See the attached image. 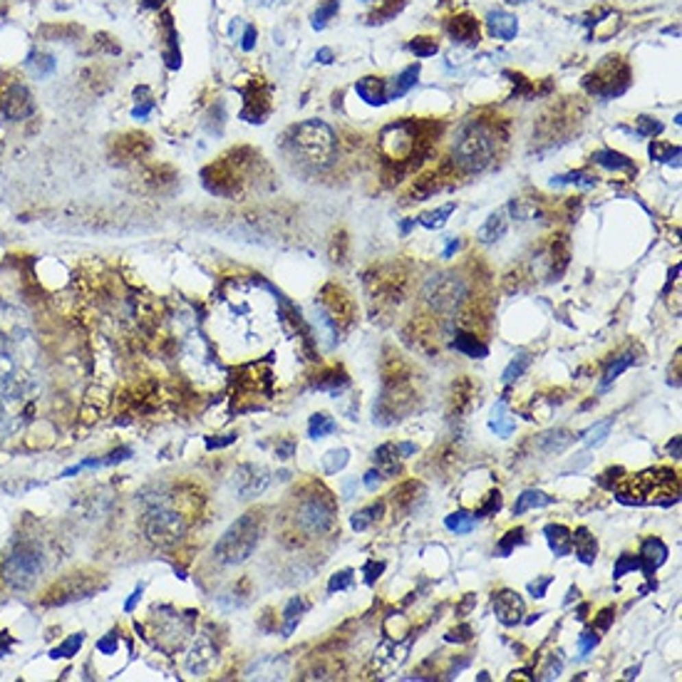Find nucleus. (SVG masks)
Listing matches in <instances>:
<instances>
[{"label": "nucleus", "mask_w": 682, "mask_h": 682, "mask_svg": "<svg viewBox=\"0 0 682 682\" xmlns=\"http://www.w3.org/2000/svg\"><path fill=\"white\" fill-rule=\"evenodd\" d=\"M677 491H680V479L670 469H648V472H640V474H631L625 476L616 489L618 499L625 501V504H637V507H645V504L668 507L663 496H668L675 504Z\"/></svg>", "instance_id": "obj_1"}, {"label": "nucleus", "mask_w": 682, "mask_h": 682, "mask_svg": "<svg viewBox=\"0 0 682 682\" xmlns=\"http://www.w3.org/2000/svg\"><path fill=\"white\" fill-rule=\"evenodd\" d=\"M260 536H263V516L258 511L243 513L214 546V559L221 565L243 563L258 548Z\"/></svg>", "instance_id": "obj_2"}, {"label": "nucleus", "mask_w": 682, "mask_h": 682, "mask_svg": "<svg viewBox=\"0 0 682 682\" xmlns=\"http://www.w3.org/2000/svg\"><path fill=\"white\" fill-rule=\"evenodd\" d=\"M494 151L496 139L491 130L479 122H472L459 132L452 156H454V164L464 174H476V171H484L491 164Z\"/></svg>", "instance_id": "obj_3"}, {"label": "nucleus", "mask_w": 682, "mask_h": 682, "mask_svg": "<svg viewBox=\"0 0 682 682\" xmlns=\"http://www.w3.org/2000/svg\"><path fill=\"white\" fill-rule=\"evenodd\" d=\"M293 147L303 156V162L313 164V167H330L335 154H338V139L332 134V130L320 119H308V122L295 127L293 134Z\"/></svg>", "instance_id": "obj_4"}, {"label": "nucleus", "mask_w": 682, "mask_h": 682, "mask_svg": "<svg viewBox=\"0 0 682 682\" xmlns=\"http://www.w3.org/2000/svg\"><path fill=\"white\" fill-rule=\"evenodd\" d=\"M42 571V551L33 544H20L3 561V581L13 591H25L38 581Z\"/></svg>", "instance_id": "obj_5"}, {"label": "nucleus", "mask_w": 682, "mask_h": 682, "mask_svg": "<svg viewBox=\"0 0 682 682\" xmlns=\"http://www.w3.org/2000/svg\"><path fill=\"white\" fill-rule=\"evenodd\" d=\"M295 524L306 533L323 536L335 526V504L325 491H313L298 501L295 509Z\"/></svg>", "instance_id": "obj_6"}, {"label": "nucleus", "mask_w": 682, "mask_h": 682, "mask_svg": "<svg viewBox=\"0 0 682 682\" xmlns=\"http://www.w3.org/2000/svg\"><path fill=\"white\" fill-rule=\"evenodd\" d=\"M427 306L437 313H454L456 308L464 303L467 298V283L456 276V273H437L427 280V286L422 291Z\"/></svg>", "instance_id": "obj_7"}, {"label": "nucleus", "mask_w": 682, "mask_h": 682, "mask_svg": "<svg viewBox=\"0 0 682 682\" xmlns=\"http://www.w3.org/2000/svg\"><path fill=\"white\" fill-rule=\"evenodd\" d=\"M142 526L147 539L156 546H174L182 539L186 531V521L179 511L164 507V504H154L149 511L144 513Z\"/></svg>", "instance_id": "obj_8"}, {"label": "nucleus", "mask_w": 682, "mask_h": 682, "mask_svg": "<svg viewBox=\"0 0 682 682\" xmlns=\"http://www.w3.org/2000/svg\"><path fill=\"white\" fill-rule=\"evenodd\" d=\"M417 130L412 122L390 124L380 136V149L390 162H407L417 151Z\"/></svg>", "instance_id": "obj_9"}, {"label": "nucleus", "mask_w": 682, "mask_h": 682, "mask_svg": "<svg viewBox=\"0 0 682 682\" xmlns=\"http://www.w3.org/2000/svg\"><path fill=\"white\" fill-rule=\"evenodd\" d=\"M268 481H271V476H268L266 467L243 464V467H239V472L234 476V487L241 499H256V496H260L266 491Z\"/></svg>", "instance_id": "obj_10"}, {"label": "nucleus", "mask_w": 682, "mask_h": 682, "mask_svg": "<svg viewBox=\"0 0 682 682\" xmlns=\"http://www.w3.org/2000/svg\"><path fill=\"white\" fill-rule=\"evenodd\" d=\"M494 616L501 625H507V628H513V625H519L524 620V611H526V605H524V598L519 596L516 591H499L494 593Z\"/></svg>", "instance_id": "obj_11"}, {"label": "nucleus", "mask_w": 682, "mask_h": 682, "mask_svg": "<svg viewBox=\"0 0 682 682\" xmlns=\"http://www.w3.org/2000/svg\"><path fill=\"white\" fill-rule=\"evenodd\" d=\"M216 657H219V648H216V643L208 635H202L199 640H196L194 648H191V653H188L186 668L191 670L194 675H204L206 670L214 668Z\"/></svg>", "instance_id": "obj_12"}, {"label": "nucleus", "mask_w": 682, "mask_h": 682, "mask_svg": "<svg viewBox=\"0 0 682 682\" xmlns=\"http://www.w3.org/2000/svg\"><path fill=\"white\" fill-rule=\"evenodd\" d=\"M637 559H640V571L650 579V576L668 561V546H665L660 539H655V536H653V539H645L643 546H640Z\"/></svg>", "instance_id": "obj_13"}, {"label": "nucleus", "mask_w": 682, "mask_h": 682, "mask_svg": "<svg viewBox=\"0 0 682 682\" xmlns=\"http://www.w3.org/2000/svg\"><path fill=\"white\" fill-rule=\"evenodd\" d=\"M571 546L576 548V556L583 565H591L596 563V556H598V541L596 536H591V531L585 526L576 528L571 531Z\"/></svg>", "instance_id": "obj_14"}, {"label": "nucleus", "mask_w": 682, "mask_h": 682, "mask_svg": "<svg viewBox=\"0 0 682 682\" xmlns=\"http://www.w3.org/2000/svg\"><path fill=\"white\" fill-rule=\"evenodd\" d=\"M544 536H546V544H548V548H551L559 559H563V556H571V551H573V546H571V531L563 526V524H548V526L544 528Z\"/></svg>", "instance_id": "obj_15"}, {"label": "nucleus", "mask_w": 682, "mask_h": 682, "mask_svg": "<svg viewBox=\"0 0 682 682\" xmlns=\"http://www.w3.org/2000/svg\"><path fill=\"white\" fill-rule=\"evenodd\" d=\"M487 25H489V33L499 40H513L516 38V30H519L516 18L504 13V10H491L487 18Z\"/></svg>", "instance_id": "obj_16"}, {"label": "nucleus", "mask_w": 682, "mask_h": 682, "mask_svg": "<svg viewBox=\"0 0 682 682\" xmlns=\"http://www.w3.org/2000/svg\"><path fill=\"white\" fill-rule=\"evenodd\" d=\"M507 228H509L507 211H504V208H499V211H494V214L487 219V223L479 228L476 239H479L481 243H494V241H499L501 236L507 234Z\"/></svg>", "instance_id": "obj_17"}, {"label": "nucleus", "mask_w": 682, "mask_h": 682, "mask_svg": "<svg viewBox=\"0 0 682 682\" xmlns=\"http://www.w3.org/2000/svg\"><path fill=\"white\" fill-rule=\"evenodd\" d=\"M355 92L360 95V99H365L367 104H385L387 102V82L377 77H363L355 85Z\"/></svg>", "instance_id": "obj_18"}, {"label": "nucleus", "mask_w": 682, "mask_h": 682, "mask_svg": "<svg viewBox=\"0 0 682 682\" xmlns=\"http://www.w3.org/2000/svg\"><path fill=\"white\" fill-rule=\"evenodd\" d=\"M553 501H556V496H548L546 491H539V489H526V491L516 499V504H513V516H521V513L531 511V509L551 507Z\"/></svg>", "instance_id": "obj_19"}, {"label": "nucleus", "mask_w": 682, "mask_h": 682, "mask_svg": "<svg viewBox=\"0 0 682 682\" xmlns=\"http://www.w3.org/2000/svg\"><path fill=\"white\" fill-rule=\"evenodd\" d=\"M375 467L382 476H397L400 474V454H397L395 444H382L375 452Z\"/></svg>", "instance_id": "obj_20"}, {"label": "nucleus", "mask_w": 682, "mask_h": 682, "mask_svg": "<svg viewBox=\"0 0 682 682\" xmlns=\"http://www.w3.org/2000/svg\"><path fill=\"white\" fill-rule=\"evenodd\" d=\"M449 35L459 42H476L479 40V25H476L474 18H469V15H459L454 18L452 23L447 25Z\"/></svg>", "instance_id": "obj_21"}, {"label": "nucleus", "mask_w": 682, "mask_h": 682, "mask_svg": "<svg viewBox=\"0 0 682 682\" xmlns=\"http://www.w3.org/2000/svg\"><path fill=\"white\" fill-rule=\"evenodd\" d=\"M593 162L600 164L603 169L608 171H635V164L633 159H628L625 154L620 151H613V149H600L593 154Z\"/></svg>", "instance_id": "obj_22"}, {"label": "nucleus", "mask_w": 682, "mask_h": 682, "mask_svg": "<svg viewBox=\"0 0 682 682\" xmlns=\"http://www.w3.org/2000/svg\"><path fill=\"white\" fill-rule=\"evenodd\" d=\"M576 437L568 432V429H556V432H548L539 439V447L544 449L546 454H561L565 449L571 447Z\"/></svg>", "instance_id": "obj_23"}, {"label": "nucleus", "mask_w": 682, "mask_h": 682, "mask_svg": "<svg viewBox=\"0 0 682 682\" xmlns=\"http://www.w3.org/2000/svg\"><path fill=\"white\" fill-rule=\"evenodd\" d=\"M417 77H419V65H412V67H407L400 77H395V82H387V102L407 95V92L417 85Z\"/></svg>", "instance_id": "obj_24"}, {"label": "nucleus", "mask_w": 682, "mask_h": 682, "mask_svg": "<svg viewBox=\"0 0 682 682\" xmlns=\"http://www.w3.org/2000/svg\"><path fill=\"white\" fill-rule=\"evenodd\" d=\"M454 338H456L454 340L456 352H464L467 358H487L489 355V348L481 343L476 335H469V332H464V330H456Z\"/></svg>", "instance_id": "obj_25"}, {"label": "nucleus", "mask_w": 682, "mask_h": 682, "mask_svg": "<svg viewBox=\"0 0 682 682\" xmlns=\"http://www.w3.org/2000/svg\"><path fill=\"white\" fill-rule=\"evenodd\" d=\"M491 432H496V437H509L516 427V419L507 412V402L501 400L494 409H491V419H489Z\"/></svg>", "instance_id": "obj_26"}, {"label": "nucleus", "mask_w": 682, "mask_h": 682, "mask_svg": "<svg viewBox=\"0 0 682 682\" xmlns=\"http://www.w3.org/2000/svg\"><path fill=\"white\" fill-rule=\"evenodd\" d=\"M382 511H385L382 501H377V504H370V507L360 509V511H355L350 516V526L355 528V531H365V528H370L375 521H380Z\"/></svg>", "instance_id": "obj_27"}, {"label": "nucleus", "mask_w": 682, "mask_h": 682, "mask_svg": "<svg viewBox=\"0 0 682 682\" xmlns=\"http://www.w3.org/2000/svg\"><path fill=\"white\" fill-rule=\"evenodd\" d=\"M308 611V603L303 598H293L291 603L286 605V611H283V635H291L300 623V616Z\"/></svg>", "instance_id": "obj_28"}, {"label": "nucleus", "mask_w": 682, "mask_h": 682, "mask_svg": "<svg viewBox=\"0 0 682 682\" xmlns=\"http://www.w3.org/2000/svg\"><path fill=\"white\" fill-rule=\"evenodd\" d=\"M332 432H338V424H335V419L330 415L318 412V415L310 417V422H308V437L310 439H323V437L332 435Z\"/></svg>", "instance_id": "obj_29"}, {"label": "nucleus", "mask_w": 682, "mask_h": 682, "mask_svg": "<svg viewBox=\"0 0 682 682\" xmlns=\"http://www.w3.org/2000/svg\"><path fill=\"white\" fill-rule=\"evenodd\" d=\"M635 360H637L635 352H623V355H618V358L613 360L611 365H608V370L603 372V380H600V385H603V387H608L611 382H616L618 377L623 375V372L628 370V367H631Z\"/></svg>", "instance_id": "obj_30"}, {"label": "nucleus", "mask_w": 682, "mask_h": 682, "mask_svg": "<svg viewBox=\"0 0 682 682\" xmlns=\"http://www.w3.org/2000/svg\"><path fill=\"white\" fill-rule=\"evenodd\" d=\"M444 526H447L452 533H459L461 536V533H469L476 526V516L469 511H454L444 519Z\"/></svg>", "instance_id": "obj_31"}, {"label": "nucleus", "mask_w": 682, "mask_h": 682, "mask_svg": "<svg viewBox=\"0 0 682 682\" xmlns=\"http://www.w3.org/2000/svg\"><path fill=\"white\" fill-rule=\"evenodd\" d=\"M611 427H613V417H608L605 422H600V424H596V427H591L588 432H583V439H585V444H588V449H596V447H600V444L608 439V435H611Z\"/></svg>", "instance_id": "obj_32"}, {"label": "nucleus", "mask_w": 682, "mask_h": 682, "mask_svg": "<svg viewBox=\"0 0 682 682\" xmlns=\"http://www.w3.org/2000/svg\"><path fill=\"white\" fill-rule=\"evenodd\" d=\"M454 204H447V206H442V208H437V211H427V214H422L417 221L422 223L424 228H442L444 223H447V219L452 216V211H454Z\"/></svg>", "instance_id": "obj_33"}, {"label": "nucleus", "mask_w": 682, "mask_h": 682, "mask_svg": "<svg viewBox=\"0 0 682 682\" xmlns=\"http://www.w3.org/2000/svg\"><path fill=\"white\" fill-rule=\"evenodd\" d=\"M350 461V452L348 449H332L323 456V469L325 474H338L340 469H345V464Z\"/></svg>", "instance_id": "obj_34"}, {"label": "nucleus", "mask_w": 682, "mask_h": 682, "mask_svg": "<svg viewBox=\"0 0 682 682\" xmlns=\"http://www.w3.org/2000/svg\"><path fill=\"white\" fill-rule=\"evenodd\" d=\"M338 10H340L338 0H325V3H320L315 15H313V27H315V30H323V27L328 25V20L338 13Z\"/></svg>", "instance_id": "obj_35"}, {"label": "nucleus", "mask_w": 682, "mask_h": 682, "mask_svg": "<svg viewBox=\"0 0 682 682\" xmlns=\"http://www.w3.org/2000/svg\"><path fill=\"white\" fill-rule=\"evenodd\" d=\"M524 533H526V531H524V528L516 526V528H511V531H509L507 536H504V539H501L499 548H496V553H499L501 559H504V556H509V553H511L513 548H516V546H521V544H524V541H526V539H524Z\"/></svg>", "instance_id": "obj_36"}, {"label": "nucleus", "mask_w": 682, "mask_h": 682, "mask_svg": "<svg viewBox=\"0 0 682 682\" xmlns=\"http://www.w3.org/2000/svg\"><path fill=\"white\" fill-rule=\"evenodd\" d=\"M553 184H576V186H583V188H593L598 184L596 176L585 174V171H573V174H565V176H556Z\"/></svg>", "instance_id": "obj_37"}, {"label": "nucleus", "mask_w": 682, "mask_h": 682, "mask_svg": "<svg viewBox=\"0 0 682 682\" xmlns=\"http://www.w3.org/2000/svg\"><path fill=\"white\" fill-rule=\"evenodd\" d=\"M531 365V355H519L516 360H511V365H509L507 370H504V382H513L516 377H521L524 372H526V367Z\"/></svg>", "instance_id": "obj_38"}, {"label": "nucleus", "mask_w": 682, "mask_h": 682, "mask_svg": "<svg viewBox=\"0 0 682 682\" xmlns=\"http://www.w3.org/2000/svg\"><path fill=\"white\" fill-rule=\"evenodd\" d=\"M628 571H640V559L637 556H631V553H623L618 559L616 568H613V579H623Z\"/></svg>", "instance_id": "obj_39"}, {"label": "nucleus", "mask_w": 682, "mask_h": 682, "mask_svg": "<svg viewBox=\"0 0 682 682\" xmlns=\"http://www.w3.org/2000/svg\"><path fill=\"white\" fill-rule=\"evenodd\" d=\"M409 50L415 52L417 58H432V55H437V40L415 38L412 42H409Z\"/></svg>", "instance_id": "obj_40"}, {"label": "nucleus", "mask_w": 682, "mask_h": 682, "mask_svg": "<svg viewBox=\"0 0 682 682\" xmlns=\"http://www.w3.org/2000/svg\"><path fill=\"white\" fill-rule=\"evenodd\" d=\"M355 581V573L350 568H345V571H338L335 576H330V583H328V593H335V591H348Z\"/></svg>", "instance_id": "obj_41"}, {"label": "nucleus", "mask_w": 682, "mask_h": 682, "mask_svg": "<svg viewBox=\"0 0 682 682\" xmlns=\"http://www.w3.org/2000/svg\"><path fill=\"white\" fill-rule=\"evenodd\" d=\"M650 154L655 156L657 162H672V159L677 162L680 149H677V147H670V144H653V147H650Z\"/></svg>", "instance_id": "obj_42"}, {"label": "nucleus", "mask_w": 682, "mask_h": 682, "mask_svg": "<svg viewBox=\"0 0 682 682\" xmlns=\"http://www.w3.org/2000/svg\"><path fill=\"white\" fill-rule=\"evenodd\" d=\"M82 640H85V635H82V633H80V635H72L67 643H62L58 650H55V653H52V657H72L75 653H77L80 645H82Z\"/></svg>", "instance_id": "obj_43"}, {"label": "nucleus", "mask_w": 682, "mask_h": 682, "mask_svg": "<svg viewBox=\"0 0 682 682\" xmlns=\"http://www.w3.org/2000/svg\"><path fill=\"white\" fill-rule=\"evenodd\" d=\"M598 640H600V635L598 633H593V631H583L579 635V653H581V657H585L588 653H591L593 648L598 645Z\"/></svg>", "instance_id": "obj_44"}, {"label": "nucleus", "mask_w": 682, "mask_h": 682, "mask_svg": "<svg viewBox=\"0 0 682 682\" xmlns=\"http://www.w3.org/2000/svg\"><path fill=\"white\" fill-rule=\"evenodd\" d=\"M501 504H504V501H501V494H499V491H491V494H489V499H487V504H484V507H481L479 511L474 513V516H476V519H481V516H489V513H496V511H499V509H501Z\"/></svg>", "instance_id": "obj_45"}, {"label": "nucleus", "mask_w": 682, "mask_h": 682, "mask_svg": "<svg viewBox=\"0 0 682 682\" xmlns=\"http://www.w3.org/2000/svg\"><path fill=\"white\" fill-rule=\"evenodd\" d=\"M553 583V576H541L539 581H531L528 583V593L533 598H546V591H548V585Z\"/></svg>", "instance_id": "obj_46"}, {"label": "nucleus", "mask_w": 682, "mask_h": 682, "mask_svg": "<svg viewBox=\"0 0 682 682\" xmlns=\"http://www.w3.org/2000/svg\"><path fill=\"white\" fill-rule=\"evenodd\" d=\"M637 124H640V134H643V136L657 134V132L663 130V124L655 122V119H650V117H640V119H637Z\"/></svg>", "instance_id": "obj_47"}, {"label": "nucleus", "mask_w": 682, "mask_h": 682, "mask_svg": "<svg viewBox=\"0 0 682 682\" xmlns=\"http://www.w3.org/2000/svg\"><path fill=\"white\" fill-rule=\"evenodd\" d=\"M447 640L449 643H467V640H472V628L469 625H461L459 631H452V633H447Z\"/></svg>", "instance_id": "obj_48"}, {"label": "nucleus", "mask_w": 682, "mask_h": 682, "mask_svg": "<svg viewBox=\"0 0 682 682\" xmlns=\"http://www.w3.org/2000/svg\"><path fill=\"white\" fill-rule=\"evenodd\" d=\"M293 452H295V442H293V439H283V442L278 444V449H276L278 459H291Z\"/></svg>", "instance_id": "obj_49"}, {"label": "nucleus", "mask_w": 682, "mask_h": 682, "mask_svg": "<svg viewBox=\"0 0 682 682\" xmlns=\"http://www.w3.org/2000/svg\"><path fill=\"white\" fill-rule=\"evenodd\" d=\"M561 668H563V663L561 660H556V657H551V663H548V668L544 670V680H553V677H559L561 675Z\"/></svg>", "instance_id": "obj_50"}, {"label": "nucleus", "mask_w": 682, "mask_h": 682, "mask_svg": "<svg viewBox=\"0 0 682 682\" xmlns=\"http://www.w3.org/2000/svg\"><path fill=\"white\" fill-rule=\"evenodd\" d=\"M385 571V563H367L365 565V573H367V583H375V579H380V573Z\"/></svg>", "instance_id": "obj_51"}, {"label": "nucleus", "mask_w": 682, "mask_h": 682, "mask_svg": "<svg viewBox=\"0 0 682 682\" xmlns=\"http://www.w3.org/2000/svg\"><path fill=\"white\" fill-rule=\"evenodd\" d=\"M380 481H382V474H380L377 469H372V472H367V474H365V487L370 489V491H375V489L380 487Z\"/></svg>", "instance_id": "obj_52"}, {"label": "nucleus", "mask_w": 682, "mask_h": 682, "mask_svg": "<svg viewBox=\"0 0 682 682\" xmlns=\"http://www.w3.org/2000/svg\"><path fill=\"white\" fill-rule=\"evenodd\" d=\"M611 620H613V611L611 608H605V611L600 613V618H598V628H600V631H608V628H611Z\"/></svg>", "instance_id": "obj_53"}, {"label": "nucleus", "mask_w": 682, "mask_h": 682, "mask_svg": "<svg viewBox=\"0 0 682 682\" xmlns=\"http://www.w3.org/2000/svg\"><path fill=\"white\" fill-rule=\"evenodd\" d=\"M397 447V454L402 456V459H407V456H412L417 452V447L415 444H409V442H402V444H395Z\"/></svg>", "instance_id": "obj_54"}, {"label": "nucleus", "mask_w": 682, "mask_h": 682, "mask_svg": "<svg viewBox=\"0 0 682 682\" xmlns=\"http://www.w3.org/2000/svg\"><path fill=\"white\" fill-rule=\"evenodd\" d=\"M114 648H117V637H114V635H107L102 643H99V650H102V653H107V655H110V653H114Z\"/></svg>", "instance_id": "obj_55"}, {"label": "nucleus", "mask_w": 682, "mask_h": 682, "mask_svg": "<svg viewBox=\"0 0 682 682\" xmlns=\"http://www.w3.org/2000/svg\"><path fill=\"white\" fill-rule=\"evenodd\" d=\"M254 38H256V30L254 27H246V35H243V50H251V47H254Z\"/></svg>", "instance_id": "obj_56"}, {"label": "nucleus", "mask_w": 682, "mask_h": 682, "mask_svg": "<svg viewBox=\"0 0 682 682\" xmlns=\"http://www.w3.org/2000/svg\"><path fill=\"white\" fill-rule=\"evenodd\" d=\"M668 452L672 459H680V437H675V439L668 444Z\"/></svg>", "instance_id": "obj_57"}, {"label": "nucleus", "mask_w": 682, "mask_h": 682, "mask_svg": "<svg viewBox=\"0 0 682 682\" xmlns=\"http://www.w3.org/2000/svg\"><path fill=\"white\" fill-rule=\"evenodd\" d=\"M139 598H142V585H139V588L132 593V598L127 600V605H124V611H134V605H136V600H139Z\"/></svg>", "instance_id": "obj_58"}, {"label": "nucleus", "mask_w": 682, "mask_h": 682, "mask_svg": "<svg viewBox=\"0 0 682 682\" xmlns=\"http://www.w3.org/2000/svg\"><path fill=\"white\" fill-rule=\"evenodd\" d=\"M459 246H461V241H459V239L452 241V243H449V246H447V251H444V258H449V256L454 254V251H459Z\"/></svg>", "instance_id": "obj_59"}, {"label": "nucleus", "mask_w": 682, "mask_h": 682, "mask_svg": "<svg viewBox=\"0 0 682 682\" xmlns=\"http://www.w3.org/2000/svg\"><path fill=\"white\" fill-rule=\"evenodd\" d=\"M318 58H320V62H325V65H328V62H330V58H332V52L328 50V47H325V50H320V52H318Z\"/></svg>", "instance_id": "obj_60"}, {"label": "nucleus", "mask_w": 682, "mask_h": 682, "mask_svg": "<svg viewBox=\"0 0 682 682\" xmlns=\"http://www.w3.org/2000/svg\"><path fill=\"white\" fill-rule=\"evenodd\" d=\"M573 598H579V588H571V591H568V596H565V603H571Z\"/></svg>", "instance_id": "obj_61"}, {"label": "nucleus", "mask_w": 682, "mask_h": 682, "mask_svg": "<svg viewBox=\"0 0 682 682\" xmlns=\"http://www.w3.org/2000/svg\"><path fill=\"white\" fill-rule=\"evenodd\" d=\"M509 3H524V0H509Z\"/></svg>", "instance_id": "obj_62"}, {"label": "nucleus", "mask_w": 682, "mask_h": 682, "mask_svg": "<svg viewBox=\"0 0 682 682\" xmlns=\"http://www.w3.org/2000/svg\"><path fill=\"white\" fill-rule=\"evenodd\" d=\"M367 3H372V0H367Z\"/></svg>", "instance_id": "obj_63"}]
</instances>
